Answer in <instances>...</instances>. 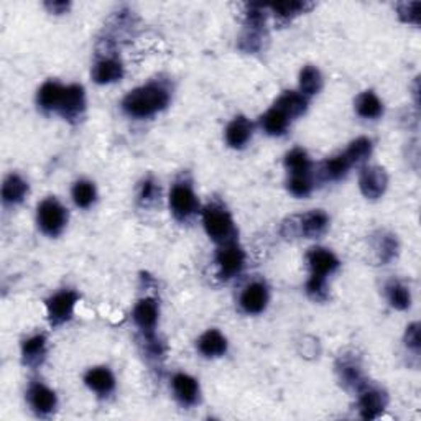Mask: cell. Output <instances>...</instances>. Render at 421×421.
I'll return each instance as SVG.
<instances>
[{
	"label": "cell",
	"instance_id": "obj_22",
	"mask_svg": "<svg viewBox=\"0 0 421 421\" xmlns=\"http://www.w3.org/2000/svg\"><path fill=\"white\" fill-rule=\"evenodd\" d=\"M28 185L18 175H8L2 185V201L5 204H18L27 196Z\"/></svg>",
	"mask_w": 421,
	"mask_h": 421
},
{
	"label": "cell",
	"instance_id": "obj_23",
	"mask_svg": "<svg viewBox=\"0 0 421 421\" xmlns=\"http://www.w3.org/2000/svg\"><path fill=\"white\" fill-rule=\"evenodd\" d=\"M45 354H47V338L43 334H37L22 344V359L27 365L40 364Z\"/></svg>",
	"mask_w": 421,
	"mask_h": 421
},
{
	"label": "cell",
	"instance_id": "obj_35",
	"mask_svg": "<svg viewBox=\"0 0 421 421\" xmlns=\"http://www.w3.org/2000/svg\"><path fill=\"white\" fill-rule=\"evenodd\" d=\"M398 15L403 22L407 23H413L418 25L420 23V10H421V4L420 2H405V4H398Z\"/></svg>",
	"mask_w": 421,
	"mask_h": 421
},
{
	"label": "cell",
	"instance_id": "obj_18",
	"mask_svg": "<svg viewBox=\"0 0 421 421\" xmlns=\"http://www.w3.org/2000/svg\"><path fill=\"white\" fill-rule=\"evenodd\" d=\"M275 108L280 109L282 113L292 120V119L298 117V115L304 114V110H306V108H308V99H306V96H303L301 93L287 91L285 94H282L280 98L277 99Z\"/></svg>",
	"mask_w": 421,
	"mask_h": 421
},
{
	"label": "cell",
	"instance_id": "obj_24",
	"mask_svg": "<svg viewBox=\"0 0 421 421\" xmlns=\"http://www.w3.org/2000/svg\"><path fill=\"white\" fill-rule=\"evenodd\" d=\"M356 110L364 119H379L383 114V104L372 91H365L357 96Z\"/></svg>",
	"mask_w": 421,
	"mask_h": 421
},
{
	"label": "cell",
	"instance_id": "obj_16",
	"mask_svg": "<svg viewBox=\"0 0 421 421\" xmlns=\"http://www.w3.org/2000/svg\"><path fill=\"white\" fill-rule=\"evenodd\" d=\"M253 127L250 120L243 115H239L234 120L227 125L226 129V142L229 144L232 149H242V146L247 145V142L252 139Z\"/></svg>",
	"mask_w": 421,
	"mask_h": 421
},
{
	"label": "cell",
	"instance_id": "obj_19",
	"mask_svg": "<svg viewBox=\"0 0 421 421\" xmlns=\"http://www.w3.org/2000/svg\"><path fill=\"white\" fill-rule=\"evenodd\" d=\"M197 349L206 357H219L227 351V341L217 329H209L200 338Z\"/></svg>",
	"mask_w": 421,
	"mask_h": 421
},
{
	"label": "cell",
	"instance_id": "obj_40",
	"mask_svg": "<svg viewBox=\"0 0 421 421\" xmlns=\"http://www.w3.org/2000/svg\"><path fill=\"white\" fill-rule=\"evenodd\" d=\"M47 5V7L52 10L53 13H64L66 10H68V7H69V4L68 2H47L45 4Z\"/></svg>",
	"mask_w": 421,
	"mask_h": 421
},
{
	"label": "cell",
	"instance_id": "obj_30",
	"mask_svg": "<svg viewBox=\"0 0 421 421\" xmlns=\"http://www.w3.org/2000/svg\"><path fill=\"white\" fill-rule=\"evenodd\" d=\"M71 195H73L76 206L86 209V207H89L96 201V188L91 181L81 180L78 183H74Z\"/></svg>",
	"mask_w": 421,
	"mask_h": 421
},
{
	"label": "cell",
	"instance_id": "obj_27",
	"mask_svg": "<svg viewBox=\"0 0 421 421\" xmlns=\"http://www.w3.org/2000/svg\"><path fill=\"white\" fill-rule=\"evenodd\" d=\"M285 166L290 171L292 176H309L311 170V161L304 150L295 149L285 156Z\"/></svg>",
	"mask_w": 421,
	"mask_h": 421
},
{
	"label": "cell",
	"instance_id": "obj_33",
	"mask_svg": "<svg viewBox=\"0 0 421 421\" xmlns=\"http://www.w3.org/2000/svg\"><path fill=\"white\" fill-rule=\"evenodd\" d=\"M308 295L313 298L314 301H324L328 298V283L326 278L311 275L306 283Z\"/></svg>",
	"mask_w": 421,
	"mask_h": 421
},
{
	"label": "cell",
	"instance_id": "obj_12",
	"mask_svg": "<svg viewBox=\"0 0 421 421\" xmlns=\"http://www.w3.org/2000/svg\"><path fill=\"white\" fill-rule=\"evenodd\" d=\"M268 290L260 282H253L243 290L241 296V304L243 311L248 314H258L267 308Z\"/></svg>",
	"mask_w": 421,
	"mask_h": 421
},
{
	"label": "cell",
	"instance_id": "obj_38",
	"mask_svg": "<svg viewBox=\"0 0 421 421\" xmlns=\"http://www.w3.org/2000/svg\"><path fill=\"white\" fill-rule=\"evenodd\" d=\"M405 344H407L408 349H413V351L418 352L421 346V338H420V324L413 323L407 328V333H405Z\"/></svg>",
	"mask_w": 421,
	"mask_h": 421
},
{
	"label": "cell",
	"instance_id": "obj_20",
	"mask_svg": "<svg viewBox=\"0 0 421 421\" xmlns=\"http://www.w3.org/2000/svg\"><path fill=\"white\" fill-rule=\"evenodd\" d=\"M124 76V68L117 59L98 61L93 69V79L98 84H109L119 81Z\"/></svg>",
	"mask_w": 421,
	"mask_h": 421
},
{
	"label": "cell",
	"instance_id": "obj_10",
	"mask_svg": "<svg viewBox=\"0 0 421 421\" xmlns=\"http://www.w3.org/2000/svg\"><path fill=\"white\" fill-rule=\"evenodd\" d=\"M308 265L311 268V275L326 278L329 273L336 272L339 267L338 257L333 252H329L328 248L314 247L308 252L306 255Z\"/></svg>",
	"mask_w": 421,
	"mask_h": 421
},
{
	"label": "cell",
	"instance_id": "obj_9",
	"mask_svg": "<svg viewBox=\"0 0 421 421\" xmlns=\"http://www.w3.org/2000/svg\"><path fill=\"white\" fill-rule=\"evenodd\" d=\"M134 321L144 331L146 341L155 339V326L158 321V304L151 298H145L137 303L134 309Z\"/></svg>",
	"mask_w": 421,
	"mask_h": 421
},
{
	"label": "cell",
	"instance_id": "obj_8",
	"mask_svg": "<svg viewBox=\"0 0 421 421\" xmlns=\"http://www.w3.org/2000/svg\"><path fill=\"white\" fill-rule=\"evenodd\" d=\"M86 109V94L83 86H66L63 98H61L58 113L68 120H76L83 115Z\"/></svg>",
	"mask_w": 421,
	"mask_h": 421
},
{
	"label": "cell",
	"instance_id": "obj_1",
	"mask_svg": "<svg viewBox=\"0 0 421 421\" xmlns=\"http://www.w3.org/2000/svg\"><path fill=\"white\" fill-rule=\"evenodd\" d=\"M170 103V94L158 84H146L142 88L130 91L122 100V109L127 115L135 119L151 117L163 110Z\"/></svg>",
	"mask_w": 421,
	"mask_h": 421
},
{
	"label": "cell",
	"instance_id": "obj_4",
	"mask_svg": "<svg viewBox=\"0 0 421 421\" xmlns=\"http://www.w3.org/2000/svg\"><path fill=\"white\" fill-rule=\"evenodd\" d=\"M78 300V293L71 290H63L57 293V295H53L52 298H48L47 309L50 323H52L53 326H59V324L69 321V319L73 318L74 306Z\"/></svg>",
	"mask_w": 421,
	"mask_h": 421
},
{
	"label": "cell",
	"instance_id": "obj_39",
	"mask_svg": "<svg viewBox=\"0 0 421 421\" xmlns=\"http://www.w3.org/2000/svg\"><path fill=\"white\" fill-rule=\"evenodd\" d=\"M158 195H160V188L156 186V183L151 180H145L140 190V201H144L146 204V202L155 201Z\"/></svg>",
	"mask_w": 421,
	"mask_h": 421
},
{
	"label": "cell",
	"instance_id": "obj_21",
	"mask_svg": "<svg viewBox=\"0 0 421 421\" xmlns=\"http://www.w3.org/2000/svg\"><path fill=\"white\" fill-rule=\"evenodd\" d=\"M63 93L64 86H61L57 81H47L38 91V105L43 110H58Z\"/></svg>",
	"mask_w": 421,
	"mask_h": 421
},
{
	"label": "cell",
	"instance_id": "obj_17",
	"mask_svg": "<svg viewBox=\"0 0 421 421\" xmlns=\"http://www.w3.org/2000/svg\"><path fill=\"white\" fill-rule=\"evenodd\" d=\"M84 382L93 392L99 395H109L115 387V379L108 367L91 369L86 374Z\"/></svg>",
	"mask_w": 421,
	"mask_h": 421
},
{
	"label": "cell",
	"instance_id": "obj_2",
	"mask_svg": "<svg viewBox=\"0 0 421 421\" xmlns=\"http://www.w3.org/2000/svg\"><path fill=\"white\" fill-rule=\"evenodd\" d=\"M202 224H204L207 236H209L212 241L219 242L222 246L234 242V221H232L231 214L224 207L216 204L207 206L206 209L202 211Z\"/></svg>",
	"mask_w": 421,
	"mask_h": 421
},
{
	"label": "cell",
	"instance_id": "obj_34",
	"mask_svg": "<svg viewBox=\"0 0 421 421\" xmlns=\"http://www.w3.org/2000/svg\"><path fill=\"white\" fill-rule=\"evenodd\" d=\"M339 372H341V379L347 385H352V387H356V388L365 387L362 372H361V369L357 367V365L346 362V364H342V367L339 369Z\"/></svg>",
	"mask_w": 421,
	"mask_h": 421
},
{
	"label": "cell",
	"instance_id": "obj_37",
	"mask_svg": "<svg viewBox=\"0 0 421 421\" xmlns=\"http://www.w3.org/2000/svg\"><path fill=\"white\" fill-rule=\"evenodd\" d=\"M397 248H398V243L393 236H383L382 241H380V243H379L380 260H382L383 263L392 260V258L395 257V253H397Z\"/></svg>",
	"mask_w": 421,
	"mask_h": 421
},
{
	"label": "cell",
	"instance_id": "obj_3",
	"mask_svg": "<svg viewBox=\"0 0 421 421\" xmlns=\"http://www.w3.org/2000/svg\"><path fill=\"white\" fill-rule=\"evenodd\" d=\"M38 226L47 236H58L64 229L66 221H68V212L54 197H48L40 202L37 212Z\"/></svg>",
	"mask_w": 421,
	"mask_h": 421
},
{
	"label": "cell",
	"instance_id": "obj_5",
	"mask_svg": "<svg viewBox=\"0 0 421 421\" xmlns=\"http://www.w3.org/2000/svg\"><path fill=\"white\" fill-rule=\"evenodd\" d=\"M197 200L195 191L186 183H178L170 192V207L176 219L186 221L197 211Z\"/></svg>",
	"mask_w": 421,
	"mask_h": 421
},
{
	"label": "cell",
	"instance_id": "obj_28",
	"mask_svg": "<svg viewBox=\"0 0 421 421\" xmlns=\"http://www.w3.org/2000/svg\"><path fill=\"white\" fill-rule=\"evenodd\" d=\"M387 296H388V301L390 304L395 309H400V311H403V309H408L410 304H412V296H410V292L408 288L402 285L400 282H390L387 285Z\"/></svg>",
	"mask_w": 421,
	"mask_h": 421
},
{
	"label": "cell",
	"instance_id": "obj_15",
	"mask_svg": "<svg viewBox=\"0 0 421 421\" xmlns=\"http://www.w3.org/2000/svg\"><path fill=\"white\" fill-rule=\"evenodd\" d=\"M173 392L175 397L178 398V402L181 405H195L197 402V397H200V385L192 377L186 374H176L173 377Z\"/></svg>",
	"mask_w": 421,
	"mask_h": 421
},
{
	"label": "cell",
	"instance_id": "obj_25",
	"mask_svg": "<svg viewBox=\"0 0 421 421\" xmlns=\"http://www.w3.org/2000/svg\"><path fill=\"white\" fill-rule=\"evenodd\" d=\"M288 124H290V119L275 105L267 110L265 115H262V127L268 135H283L288 129Z\"/></svg>",
	"mask_w": 421,
	"mask_h": 421
},
{
	"label": "cell",
	"instance_id": "obj_36",
	"mask_svg": "<svg viewBox=\"0 0 421 421\" xmlns=\"http://www.w3.org/2000/svg\"><path fill=\"white\" fill-rule=\"evenodd\" d=\"M288 190H290L293 196L303 197L311 192L313 183L309 180V176H292L290 181H288Z\"/></svg>",
	"mask_w": 421,
	"mask_h": 421
},
{
	"label": "cell",
	"instance_id": "obj_26",
	"mask_svg": "<svg viewBox=\"0 0 421 421\" xmlns=\"http://www.w3.org/2000/svg\"><path fill=\"white\" fill-rule=\"evenodd\" d=\"M323 88V76L316 66H304L300 73V89L303 96H314Z\"/></svg>",
	"mask_w": 421,
	"mask_h": 421
},
{
	"label": "cell",
	"instance_id": "obj_29",
	"mask_svg": "<svg viewBox=\"0 0 421 421\" xmlns=\"http://www.w3.org/2000/svg\"><path fill=\"white\" fill-rule=\"evenodd\" d=\"M351 166H352L351 161H349L347 156L342 154V155L333 156V158H329L328 161H324L323 171L328 180H341L347 175V171Z\"/></svg>",
	"mask_w": 421,
	"mask_h": 421
},
{
	"label": "cell",
	"instance_id": "obj_32",
	"mask_svg": "<svg viewBox=\"0 0 421 421\" xmlns=\"http://www.w3.org/2000/svg\"><path fill=\"white\" fill-rule=\"evenodd\" d=\"M311 7L313 5L306 4V2H280V4L272 5L275 15H278V17L283 20H290L293 17H296V15L304 13L308 8H311Z\"/></svg>",
	"mask_w": 421,
	"mask_h": 421
},
{
	"label": "cell",
	"instance_id": "obj_13",
	"mask_svg": "<svg viewBox=\"0 0 421 421\" xmlns=\"http://www.w3.org/2000/svg\"><path fill=\"white\" fill-rule=\"evenodd\" d=\"M387 407V395L382 390L369 388L359 398V410L364 420H375Z\"/></svg>",
	"mask_w": 421,
	"mask_h": 421
},
{
	"label": "cell",
	"instance_id": "obj_14",
	"mask_svg": "<svg viewBox=\"0 0 421 421\" xmlns=\"http://www.w3.org/2000/svg\"><path fill=\"white\" fill-rule=\"evenodd\" d=\"M329 224V217L324 211H309L306 214H303L298 217V231L300 234L309 237H319L326 231V227Z\"/></svg>",
	"mask_w": 421,
	"mask_h": 421
},
{
	"label": "cell",
	"instance_id": "obj_31",
	"mask_svg": "<svg viewBox=\"0 0 421 421\" xmlns=\"http://www.w3.org/2000/svg\"><path fill=\"white\" fill-rule=\"evenodd\" d=\"M372 154V142L369 139H365V137H359L352 142L351 145H349V149L346 150V155L349 161H351V165L354 163H362L365 161Z\"/></svg>",
	"mask_w": 421,
	"mask_h": 421
},
{
	"label": "cell",
	"instance_id": "obj_7",
	"mask_svg": "<svg viewBox=\"0 0 421 421\" xmlns=\"http://www.w3.org/2000/svg\"><path fill=\"white\" fill-rule=\"evenodd\" d=\"M388 185V176L380 166H365L359 176V186L365 197L377 200L385 192Z\"/></svg>",
	"mask_w": 421,
	"mask_h": 421
},
{
	"label": "cell",
	"instance_id": "obj_6",
	"mask_svg": "<svg viewBox=\"0 0 421 421\" xmlns=\"http://www.w3.org/2000/svg\"><path fill=\"white\" fill-rule=\"evenodd\" d=\"M217 265L221 268L222 278H232L237 273H241L246 263V253L236 242L224 243L219 252H217Z\"/></svg>",
	"mask_w": 421,
	"mask_h": 421
},
{
	"label": "cell",
	"instance_id": "obj_11",
	"mask_svg": "<svg viewBox=\"0 0 421 421\" xmlns=\"http://www.w3.org/2000/svg\"><path fill=\"white\" fill-rule=\"evenodd\" d=\"M28 402L30 407H32L38 415H50L54 412L57 408V393L48 387H45L43 383H33L32 387L28 388Z\"/></svg>",
	"mask_w": 421,
	"mask_h": 421
}]
</instances>
